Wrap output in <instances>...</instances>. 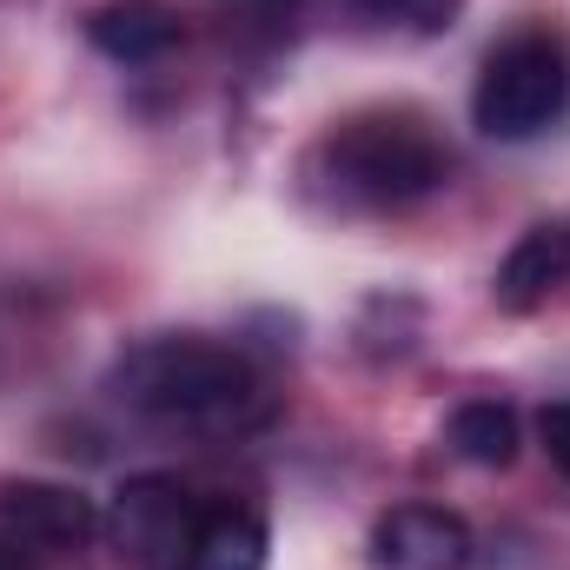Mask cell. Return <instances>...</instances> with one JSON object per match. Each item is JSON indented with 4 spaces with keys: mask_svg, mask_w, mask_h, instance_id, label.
<instances>
[{
    "mask_svg": "<svg viewBox=\"0 0 570 570\" xmlns=\"http://www.w3.org/2000/svg\"><path fill=\"white\" fill-rule=\"evenodd\" d=\"M0 570H27V551H13L7 538H0Z\"/></svg>",
    "mask_w": 570,
    "mask_h": 570,
    "instance_id": "obj_13",
    "label": "cell"
},
{
    "mask_svg": "<svg viewBox=\"0 0 570 570\" xmlns=\"http://www.w3.org/2000/svg\"><path fill=\"white\" fill-rule=\"evenodd\" d=\"M266 551H273L266 511H259L253 498L213 491V504H206V518H199V538H193L186 570H266Z\"/></svg>",
    "mask_w": 570,
    "mask_h": 570,
    "instance_id": "obj_9",
    "label": "cell"
},
{
    "mask_svg": "<svg viewBox=\"0 0 570 570\" xmlns=\"http://www.w3.org/2000/svg\"><path fill=\"white\" fill-rule=\"evenodd\" d=\"M451 451L464 464H484V471H504L518 458V412L498 405V399H471L451 412Z\"/></svg>",
    "mask_w": 570,
    "mask_h": 570,
    "instance_id": "obj_10",
    "label": "cell"
},
{
    "mask_svg": "<svg viewBox=\"0 0 570 570\" xmlns=\"http://www.w3.org/2000/svg\"><path fill=\"white\" fill-rule=\"evenodd\" d=\"M478 538L444 504H392L372 524V564L379 570H471Z\"/></svg>",
    "mask_w": 570,
    "mask_h": 570,
    "instance_id": "obj_6",
    "label": "cell"
},
{
    "mask_svg": "<svg viewBox=\"0 0 570 570\" xmlns=\"http://www.w3.org/2000/svg\"><path fill=\"white\" fill-rule=\"evenodd\" d=\"M372 20H392L405 33H444L458 20V0H358Z\"/></svg>",
    "mask_w": 570,
    "mask_h": 570,
    "instance_id": "obj_11",
    "label": "cell"
},
{
    "mask_svg": "<svg viewBox=\"0 0 570 570\" xmlns=\"http://www.w3.org/2000/svg\"><path fill=\"white\" fill-rule=\"evenodd\" d=\"M538 438H544V451H551V464L570 478V399H558L544 419H538Z\"/></svg>",
    "mask_w": 570,
    "mask_h": 570,
    "instance_id": "obj_12",
    "label": "cell"
},
{
    "mask_svg": "<svg viewBox=\"0 0 570 570\" xmlns=\"http://www.w3.org/2000/svg\"><path fill=\"white\" fill-rule=\"evenodd\" d=\"M114 399L127 412H140L146 425L193 431V438H246L259 431L279 399L266 385V372L219 338H140L120 365H114Z\"/></svg>",
    "mask_w": 570,
    "mask_h": 570,
    "instance_id": "obj_1",
    "label": "cell"
},
{
    "mask_svg": "<svg viewBox=\"0 0 570 570\" xmlns=\"http://www.w3.org/2000/svg\"><path fill=\"white\" fill-rule=\"evenodd\" d=\"M451 179V146L412 107H365L305 153V186L338 213H405Z\"/></svg>",
    "mask_w": 570,
    "mask_h": 570,
    "instance_id": "obj_2",
    "label": "cell"
},
{
    "mask_svg": "<svg viewBox=\"0 0 570 570\" xmlns=\"http://www.w3.org/2000/svg\"><path fill=\"white\" fill-rule=\"evenodd\" d=\"M564 279H570V226H531V233L504 253L491 298H498V312L531 318V312H544V305L558 298Z\"/></svg>",
    "mask_w": 570,
    "mask_h": 570,
    "instance_id": "obj_8",
    "label": "cell"
},
{
    "mask_svg": "<svg viewBox=\"0 0 570 570\" xmlns=\"http://www.w3.org/2000/svg\"><path fill=\"white\" fill-rule=\"evenodd\" d=\"M107 531L87 491L47 484V478H7L0 484V538L27 558H73Z\"/></svg>",
    "mask_w": 570,
    "mask_h": 570,
    "instance_id": "obj_5",
    "label": "cell"
},
{
    "mask_svg": "<svg viewBox=\"0 0 570 570\" xmlns=\"http://www.w3.org/2000/svg\"><path fill=\"white\" fill-rule=\"evenodd\" d=\"M570 107V47L551 27H524L498 40L471 87V120L491 140H538Z\"/></svg>",
    "mask_w": 570,
    "mask_h": 570,
    "instance_id": "obj_3",
    "label": "cell"
},
{
    "mask_svg": "<svg viewBox=\"0 0 570 570\" xmlns=\"http://www.w3.org/2000/svg\"><path fill=\"white\" fill-rule=\"evenodd\" d=\"M213 491L179 471H140L107 504V538L127 570H186Z\"/></svg>",
    "mask_w": 570,
    "mask_h": 570,
    "instance_id": "obj_4",
    "label": "cell"
},
{
    "mask_svg": "<svg viewBox=\"0 0 570 570\" xmlns=\"http://www.w3.org/2000/svg\"><path fill=\"white\" fill-rule=\"evenodd\" d=\"M87 40L120 67H153L186 40V13L173 0H100L87 13Z\"/></svg>",
    "mask_w": 570,
    "mask_h": 570,
    "instance_id": "obj_7",
    "label": "cell"
}]
</instances>
